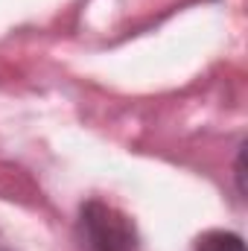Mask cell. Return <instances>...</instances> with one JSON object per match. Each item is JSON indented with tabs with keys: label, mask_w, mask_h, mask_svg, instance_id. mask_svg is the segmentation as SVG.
<instances>
[{
	"label": "cell",
	"mask_w": 248,
	"mask_h": 251,
	"mask_svg": "<svg viewBox=\"0 0 248 251\" xmlns=\"http://www.w3.org/2000/svg\"><path fill=\"white\" fill-rule=\"evenodd\" d=\"M76 234L85 251H140V237L131 216L102 199H88L82 204Z\"/></svg>",
	"instance_id": "obj_1"
},
{
	"label": "cell",
	"mask_w": 248,
	"mask_h": 251,
	"mask_svg": "<svg viewBox=\"0 0 248 251\" xmlns=\"http://www.w3.org/2000/svg\"><path fill=\"white\" fill-rule=\"evenodd\" d=\"M196 251H246V243L234 231H207L196 240Z\"/></svg>",
	"instance_id": "obj_2"
},
{
	"label": "cell",
	"mask_w": 248,
	"mask_h": 251,
	"mask_svg": "<svg viewBox=\"0 0 248 251\" xmlns=\"http://www.w3.org/2000/svg\"><path fill=\"white\" fill-rule=\"evenodd\" d=\"M0 251H6V249H0Z\"/></svg>",
	"instance_id": "obj_3"
}]
</instances>
